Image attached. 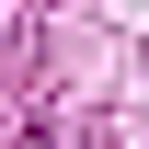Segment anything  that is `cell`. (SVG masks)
Returning <instances> with one entry per match:
<instances>
[]
</instances>
